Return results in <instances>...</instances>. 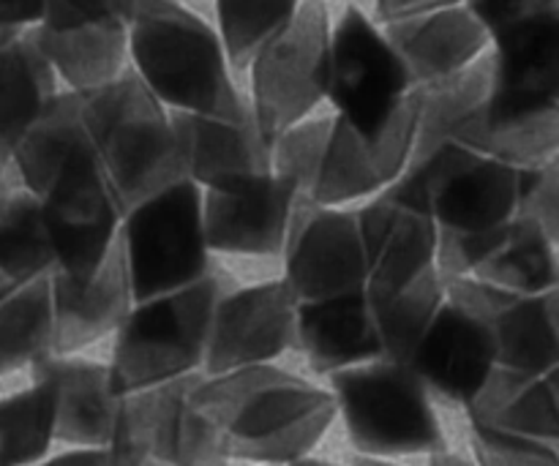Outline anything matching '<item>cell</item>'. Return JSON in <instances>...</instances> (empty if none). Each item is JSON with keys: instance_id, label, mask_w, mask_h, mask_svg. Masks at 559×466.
Returning a JSON list of instances; mask_svg holds the SVG:
<instances>
[{"instance_id": "6da1fadb", "label": "cell", "mask_w": 559, "mask_h": 466, "mask_svg": "<svg viewBox=\"0 0 559 466\" xmlns=\"http://www.w3.org/2000/svg\"><path fill=\"white\" fill-rule=\"evenodd\" d=\"M194 404L222 431L233 462L289 466L311 456L336 420V396L276 363L202 377Z\"/></svg>"}, {"instance_id": "7a4b0ae2", "label": "cell", "mask_w": 559, "mask_h": 466, "mask_svg": "<svg viewBox=\"0 0 559 466\" xmlns=\"http://www.w3.org/2000/svg\"><path fill=\"white\" fill-rule=\"evenodd\" d=\"M131 71L169 112L243 118L222 36L180 0H151L129 27Z\"/></svg>"}, {"instance_id": "3957f363", "label": "cell", "mask_w": 559, "mask_h": 466, "mask_svg": "<svg viewBox=\"0 0 559 466\" xmlns=\"http://www.w3.org/2000/svg\"><path fill=\"white\" fill-rule=\"evenodd\" d=\"M235 276L222 265L213 267L200 284L136 300L131 314L115 333L109 374L120 396L167 385L191 374H205L207 342L213 316Z\"/></svg>"}, {"instance_id": "277c9868", "label": "cell", "mask_w": 559, "mask_h": 466, "mask_svg": "<svg viewBox=\"0 0 559 466\" xmlns=\"http://www.w3.org/2000/svg\"><path fill=\"white\" fill-rule=\"evenodd\" d=\"M82 115L123 211L186 180L173 112L131 69L82 96Z\"/></svg>"}, {"instance_id": "5b68a950", "label": "cell", "mask_w": 559, "mask_h": 466, "mask_svg": "<svg viewBox=\"0 0 559 466\" xmlns=\"http://www.w3.org/2000/svg\"><path fill=\"white\" fill-rule=\"evenodd\" d=\"M338 415L358 456L399 458L445 451L435 396L407 363L380 358L331 377Z\"/></svg>"}, {"instance_id": "8992f818", "label": "cell", "mask_w": 559, "mask_h": 466, "mask_svg": "<svg viewBox=\"0 0 559 466\" xmlns=\"http://www.w3.org/2000/svg\"><path fill=\"white\" fill-rule=\"evenodd\" d=\"M120 251L136 300L200 284L216 267L200 186L180 180L129 207L120 227Z\"/></svg>"}, {"instance_id": "52a82bcc", "label": "cell", "mask_w": 559, "mask_h": 466, "mask_svg": "<svg viewBox=\"0 0 559 466\" xmlns=\"http://www.w3.org/2000/svg\"><path fill=\"white\" fill-rule=\"evenodd\" d=\"M202 377L191 374L120 398L112 440L104 447L107 466H233L222 431L194 404Z\"/></svg>"}, {"instance_id": "ba28073f", "label": "cell", "mask_w": 559, "mask_h": 466, "mask_svg": "<svg viewBox=\"0 0 559 466\" xmlns=\"http://www.w3.org/2000/svg\"><path fill=\"white\" fill-rule=\"evenodd\" d=\"M331 14L325 0H304L295 20L251 60V112L271 140L304 123L328 98Z\"/></svg>"}, {"instance_id": "9c48e42d", "label": "cell", "mask_w": 559, "mask_h": 466, "mask_svg": "<svg viewBox=\"0 0 559 466\" xmlns=\"http://www.w3.org/2000/svg\"><path fill=\"white\" fill-rule=\"evenodd\" d=\"M38 202L55 254L52 273L74 282L96 276L118 246L126 211L98 162L93 140L69 158Z\"/></svg>"}, {"instance_id": "30bf717a", "label": "cell", "mask_w": 559, "mask_h": 466, "mask_svg": "<svg viewBox=\"0 0 559 466\" xmlns=\"http://www.w3.org/2000/svg\"><path fill=\"white\" fill-rule=\"evenodd\" d=\"M418 91L407 63L360 9L349 5L331 36V69H328V101L336 118L347 120L360 134H380L407 98Z\"/></svg>"}, {"instance_id": "8fae6325", "label": "cell", "mask_w": 559, "mask_h": 466, "mask_svg": "<svg viewBox=\"0 0 559 466\" xmlns=\"http://www.w3.org/2000/svg\"><path fill=\"white\" fill-rule=\"evenodd\" d=\"M407 172L424 191L437 227L445 232H495L519 213L522 169L480 156L459 142H445L413 158Z\"/></svg>"}, {"instance_id": "7c38bea8", "label": "cell", "mask_w": 559, "mask_h": 466, "mask_svg": "<svg viewBox=\"0 0 559 466\" xmlns=\"http://www.w3.org/2000/svg\"><path fill=\"white\" fill-rule=\"evenodd\" d=\"M284 282L298 303L342 298L369 287L358 211L300 200L282 251Z\"/></svg>"}, {"instance_id": "4fadbf2b", "label": "cell", "mask_w": 559, "mask_h": 466, "mask_svg": "<svg viewBox=\"0 0 559 466\" xmlns=\"http://www.w3.org/2000/svg\"><path fill=\"white\" fill-rule=\"evenodd\" d=\"M358 224L369 265V292L393 295L437 271L440 227L409 172L366 200L358 207Z\"/></svg>"}, {"instance_id": "5bb4252c", "label": "cell", "mask_w": 559, "mask_h": 466, "mask_svg": "<svg viewBox=\"0 0 559 466\" xmlns=\"http://www.w3.org/2000/svg\"><path fill=\"white\" fill-rule=\"evenodd\" d=\"M418 118L420 91H415L396 118L374 136L360 134L347 120L333 115L325 156L309 200L317 205L347 207L349 202H366L396 183L413 162Z\"/></svg>"}, {"instance_id": "9a60e30c", "label": "cell", "mask_w": 559, "mask_h": 466, "mask_svg": "<svg viewBox=\"0 0 559 466\" xmlns=\"http://www.w3.org/2000/svg\"><path fill=\"white\" fill-rule=\"evenodd\" d=\"M298 306L284 278L229 289L213 316L205 377L276 363L295 349Z\"/></svg>"}, {"instance_id": "2e32d148", "label": "cell", "mask_w": 559, "mask_h": 466, "mask_svg": "<svg viewBox=\"0 0 559 466\" xmlns=\"http://www.w3.org/2000/svg\"><path fill=\"white\" fill-rule=\"evenodd\" d=\"M448 298L489 327L500 369L549 377L559 369V289L519 295L478 278L448 282Z\"/></svg>"}, {"instance_id": "e0dca14e", "label": "cell", "mask_w": 559, "mask_h": 466, "mask_svg": "<svg viewBox=\"0 0 559 466\" xmlns=\"http://www.w3.org/2000/svg\"><path fill=\"white\" fill-rule=\"evenodd\" d=\"M407 366L431 396L467 409L500 369V360L484 320L448 298Z\"/></svg>"}, {"instance_id": "ac0fdd59", "label": "cell", "mask_w": 559, "mask_h": 466, "mask_svg": "<svg viewBox=\"0 0 559 466\" xmlns=\"http://www.w3.org/2000/svg\"><path fill=\"white\" fill-rule=\"evenodd\" d=\"M173 126L186 180L202 191L235 189L273 175V140L251 107L243 118L173 112Z\"/></svg>"}, {"instance_id": "d6986e66", "label": "cell", "mask_w": 559, "mask_h": 466, "mask_svg": "<svg viewBox=\"0 0 559 466\" xmlns=\"http://www.w3.org/2000/svg\"><path fill=\"white\" fill-rule=\"evenodd\" d=\"M300 196L278 175L235 189L202 191L205 235L213 254L282 256Z\"/></svg>"}, {"instance_id": "ffe728a7", "label": "cell", "mask_w": 559, "mask_h": 466, "mask_svg": "<svg viewBox=\"0 0 559 466\" xmlns=\"http://www.w3.org/2000/svg\"><path fill=\"white\" fill-rule=\"evenodd\" d=\"M31 371L33 382H44L55 393L58 442L85 451H104L112 440L123 398L115 391L109 363H96L80 355H49Z\"/></svg>"}, {"instance_id": "44dd1931", "label": "cell", "mask_w": 559, "mask_h": 466, "mask_svg": "<svg viewBox=\"0 0 559 466\" xmlns=\"http://www.w3.org/2000/svg\"><path fill=\"white\" fill-rule=\"evenodd\" d=\"M385 33L418 87L462 74L491 49V36L464 3L388 22Z\"/></svg>"}, {"instance_id": "7402d4cb", "label": "cell", "mask_w": 559, "mask_h": 466, "mask_svg": "<svg viewBox=\"0 0 559 466\" xmlns=\"http://www.w3.org/2000/svg\"><path fill=\"white\" fill-rule=\"evenodd\" d=\"M55 355H80L91 344L115 336L136 303L120 240L107 265L87 282L52 273Z\"/></svg>"}, {"instance_id": "603a6c76", "label": "cell", "mask_w": 559, "mask_h": 466, "mask_svg": "<svg viewBox=\"0 0 559 466\" xmlns=\"http://www.w3.org/2000/svg\"><path fill=\"white\" fill-rule=\"evenodd\" d=\"M491 104H559V11L491 38Z\"/></svg>"}, {"instance_id": "cb8c5ba5", "label": "cell", "mask_w": 559, "mask_h": 466, "mask_svg": "<svg viewBox=\"0 0 559 466\" xmlns=\"http://www.w3.org/2000/svg\"><path fill=\"white\" fill-rule=\"evenodd\" d=\"M295 349L304 353L317 374L328 377L380 360L382 344L371 314L369 289L300 303Z\"/></svg>"}, {"instance_id": "d4e9b609", "label": "cell", "mask_w": 559, "mask_h": 466, "mask_svg": "<svg viewBox=\"0 0 559 466\" xmlns=\"http://www.w3.org/2000/svg\"><path fill=\"white\" fill-rule=\"evenodd\" d=\"M58 74L31 31L0 38V169L9 172L16 147L58 96Z\"/></svg>"}, {"instance_id": "484cf974", "label": "cell", "mask_w": 559, "mask_h": 466, "mask_svg": "<svg viewBox=\"0 0 559 466\" xmlns=\"http://www.w3.org/2000/svg\"><path fill=\"white\" fill-rule=\"evenodd\" d=\"M453 142L513 169H533L559 153V104L502 107L486 101Z\"/></svg>"}, {"instance_id": "4316f807", "label": "cell", "mask_w": 559, "mask_h": 466, "mask_svg": "<svg viewBox=\"0 0 559 466\" xmlns=\"http://www.w3.org/2000/svg\"><path fill=\"white\" fill-rule=\"evenodd\" d=\"M38 49L58 80L66 82V91L96 93L112 85L118 76L129 71V25L126 22H102V25L66 27H33Z\"/></svg>"}, {"instance_id": "83f0119b", "label": "cell", "mask_w": 559, "mask_h": 466, "mask_svg": "<svg viewBox=\"0 0 559 466\" xmlns=\"http://www.w3.org/2000/svg\"><path fill=\"white\" fill-rule=\"evenodd\" d=\"M467 415L469 426L559 445V393L549 377L497 369Z\"/></svg>"}, {"instance_id": "f1b7e54d", "label": "cell", "mask_w": 559, "mask_h": 466, "mask_svg": "<svg viewBox=\"0 0 559 466\" xmlns=\"http://www.w3.org/2000/svg\"><path fill=\"white\" fill-rule=\"evenodd\" d=\"M87 145H91V134H87L85 115H82V96L60 91L52 104L44 109L41 118L31 126L11 158L16 186L44 196L60 169L69 164V158Z\"/></svg>"}, {"instance_id": "f546056e", "label": "cell", "mask_w": 559, "mask_h": 466, "mask_svg": "<svg viewBox=\"0 0 559 466\" xmlns=\"http://www.w3.org/2000/svg\"><path fill=\"white\" fill-rule=\"evenodd\" d=\"M55 271L41 202L14 186L0 200V300Z\"/></svg>"}, {"instance_id": "4dcf8cb0", "label": "cell", "mask_w": 559, "mask_h": 466, "mask_svg": "<svg viewBox=\"0 0 559 466\" xmlns=\"http://www.w3.org/2000/svg\"><path fill=\"white\" fill-rule=\"evenodd\" d=\"M475 278L506 292H551L559 287V243L535 222L516 216Z\"/></svg>"}, {"instance_id": "1f68e13d", "label": "cell", "mask_w": 559, "mask_h": 466, "mask_svg": "<svg viewBox=\"0 0 559 466\" xmlns=\"http://www.w3.org/2000/svg\"><path fill=\"white\" fill-rule=\"evenodd\" d=\"M55 355L52 273L0 300V377Z\"/></svg>"}, {"instance_id": "d6a6232c", "label": "cell", "mask_w": 559, "mask_h": 466, "mask_svg": "<svg viewBox=\"0 0 559 466\" xmlns=\"http://www.w3.org/2000/svg\"><path fill=\"white\" fill-rule=\"evenodd\" d=\"M418 91L420 118L413 158L426 156V153H431L435 147L456 140V134L467 126V120L486 107L491 93L489 52H486L478 63L469 65L467 71H462V74L437 82V85L418 87Z\"/></svg>"}, {"instance_id": "836d02e7", "label": "cell", "mask_w": 559, "mask_h": 466, "mask_svg": "<svg viewBox=\"0 0 559 466\" xmlns=\"http://www.w3.org/2000/svg\"><path fill=\"white\" fill-rule=\"evenodd\" d=\"M369 300L377 333H380L382 358L407 363L420 338L426 336L431 322L445 306L448 284L440 276V271H431L415 284H409L407 289H399L393 295L369 292Z\"/></svg>"}, {"instance_id": "e575fe53", "label": "cell", "mask_w": 559, "mask_h": 466, "mask_svg": "<svg viewBox=\"0 0 559 466\" xmlns=\"http://www.w3.org/2000/svg\"><path fill=\"white\" fill-rule=\"evenodd\" d=\"M55 393L44 382L0 398V466H41L58 440Z\"/></svg>"}, {"instance_id": "d590c367", "label": "cell", "mask_w": 559, "mask_h": 466, "mask_svg": "<svg viewBox=\"0 0 559 466\" xmlns=\"http://www.w3.org/2000/svg\"><path fill=\"white\" fill-rule=\"evenodd\" d=\"M304 0H216L218 36L235 69H249L267 41L278 36Z\"/></svg>"}, {"instance_id": "8d00e7d4", "label": "cell", "mask_w": 559, "mask_h": 466, "mask_svg": "<svg viewBox=\"0 0 559 466\" xmlns=\"http://www.w3.org/2000/svg\"><path fill=\"white\" fill-rule=\"evenodd\" d=\"M333 118H309L273 140V175L293 186L300 200H309L325 156Z\"/></svg>"}, {"instance_id": "74e56055", "label": "cell", "mask_w": 559, "mask_h": 466, "mask_svg": "<svg viewBox=\"0 0 559 466\" xmlns=\"http://www.w3.org/2000/svg\"><path fill=\"white\" fill-rule=\"evenodd\" d=\"M469 447L478 466H559V451L549 442L469 426Z\"/></svg>"}, {"instance_id": "f35d334b", "label": "cell", "mask_w": 559, "mask_h": 466, "mask_svg": "<svg viewBox=\"0 0 559 466\" xmlns=\"http://www.w3.org/2000/svg\"><path fill=\"white\" fill-rule=\"evenodd\" d=\"M516 216L535 222L559 243V153L538 167L522 169Z\"/></svg>"}, {"instance_id": "ab89813d", "label": "cell", "mask_w": 559, "mask_h": 466, "mask_svg": "<svg viewBox=\"0 0 559 466\" xmlns=\"http://www.w3.org/2000/svg\"><path fill=\"white\" fill-rule=\"evenodd\" d=\"M502 229H495V232H445V229H440L437 271L445 278V284L478 276L484 262L500 243Z\"/></svg>"}, {"instance_id": "60d3db41", "label": "cell", "mask_w": 559, "mask_h": 466, "mask_svg": "<svg viewBox=\"0 0 559 466\" xmlns=\"http://www.w3.org/2000/svg\"><path fill=\"white\" fill-rule=\"evenodd\" d=\"M491 38L559 11V0H464Z\"/></svg>"}, {"instance_id": "b9f144b4", "label": "cell", "mask_w": 559, "mask_h": 466, "mask_svg": "<svg viewBox=\"0 0 559 466\" xmlns=\"http://www.w3.org/2000/svg\"><path fill=\"white\" fill-rule=\"evenodd\" d=\"M102 22H126L123 0H47V16L41 25L66 31V27L102 25Z\"/></svg>"}, {"instance_id": "7bdbcfd3", "label": "cell", "mask_w": 559, "mask_h": 466, "mask_svg": "<svg viewBox=\"0 0 559 466\" xmlns=\"http://www.w3.org/2000/svg\"><path fill=\"white\" fill-rule=\"evenodd\" d=\"M47 16V0H0V31L16 33L38 27Z\"/></svg>"}, {"instance_id": "ee69618b", "label": "cell", "mask_w": 559, "mask_h": 466, "mask_svg": "<svg viewBox=\"0 0 559 466\" xmlns=\"http://www.w3.org/2000/svg\"><path fill=\"white\" fill-rule=\"evenodd\" d=\"M374 3H377V16L382 20V25H388V22L407 20V16L426 14V11L464 3V0H374Z\"/></svg>"}, {"instance_id": "f6af8a7d", "label": "cell", "mask_w": 559, "mask_h": 466, "mask_svg": "<svg viewBox=\"0 0 559 466\" xmlns=\"http://www.w3.org/2000/svg\"><path fill=\"white\" fill-rule=\"evenodd\" d=\"M98 462H102V451L71 447V451L60 453V456L47 458L41 466H98Z\"/></svg>"}, {"instance_id": "bcb514c9", "label": "cell", "mask_w": 559, "mask_h": 466, "mask_svg": "<svg viewBox=\"0 0 559 466\" xmlns=\"http://www.w3.org/2000/svg\"><path fill=\"white\" fill-rule=\"evenodd\" d=\"M429 466H478V464H475L473 458L459 456V453L440 451V453H435V456H429Z\"/></svg>"}, {"instance_id": "7dc6e473", "label": "cell", "mask_w": 559, "mask_h": 466, "mask_svg": "<svg viewBox=\"0 0 559 466\" xmlns=\"http://www.w3.org/2000/svg\"><path fill=\"white\" fill-rule=\"evenodd\" d=\"M353 466H402V464H393L391 458H371V456H358L353 462Z\"/></svg>"}, {"instance_id": "c3c4849f", "label": "cell", "mask_w": 559, "mask_h": 466, "mask_svg": "<svg viewBox=\"0 0 559 466\" xmlns=\"http://www.w3.org/2000/svg\"><path fill=\"white\" fill-rule=\"evenodd\" d=\"M289 466H338V464H331V462H322V458L306 456V458H300V462H295V464H289Z\"/></svg>"}, {"instance_id": "681fc988", "label": "cell", "mask_w": 559, "mask_h": 466, "mask_svg": "<svg viewBox=\"0 0 559 466\" xmlns=\"http://www.w3.org/2000/svg\"><path fill=\"white\" fill-rule=\"evenodd\" d=\"M11 189H14V183L9 180V172H0V200H3Z\"/></svg>"}, {"instance_id": "f907efd6", "label": "cell", "mask_w": 559, "mask_h": 466, "mask_svg": "<svg viewBox=\"0 0 559 466\" xmlns=\"http://www.w3.org/2000/svg\"><path fill=\"white\" fill-rule=\"evenodd\" d=\"M549 380H551V385H555V391L559 393V369L551 371V374H549Z\"/></svg>"}, {"instance_id": "816d5d0a", "label": "cell", "mask_w": 559, "mask_h": 466, "mask_svg": "<svg viewBox=\"0 0 559 466\" xmlns=\"http://www.w3.org/2000/svg\"><path fill=\"white\" fill-rule=\"evenodd\" d=\"M145 466H169V464H162V462H151V464H145Z\"/></svg>"}, {"instance_id": "f5cc1de1", "label": "cell", "mask_w": 559, "mask_h": 466, "mask_svg": "<svg viewBox=\"0 0 559 466\" xmlns=\"http://www.w3.org/2000/svg\"><path fill=\"white\" fill-rule=\"evenodd\" d=\"M16 33H20V31H16ZM5 36V33L3 31H0V38H3ZM0 172H3V169H0Z\"/></svg>"}, {"instance_id": "db71d44e", "label": "cell", "mask_w": 559, "mask_h": 466, "mask_svg": "<svg viewBox=\"0 0 559 466\" xmlns=\"http://www.w3.org/2000/svg\"><path fill=\"white\" fill-rule=\"evenodd\" d=\"M557 289H559V287H557Z\"/></svg>"}]
</instances>
